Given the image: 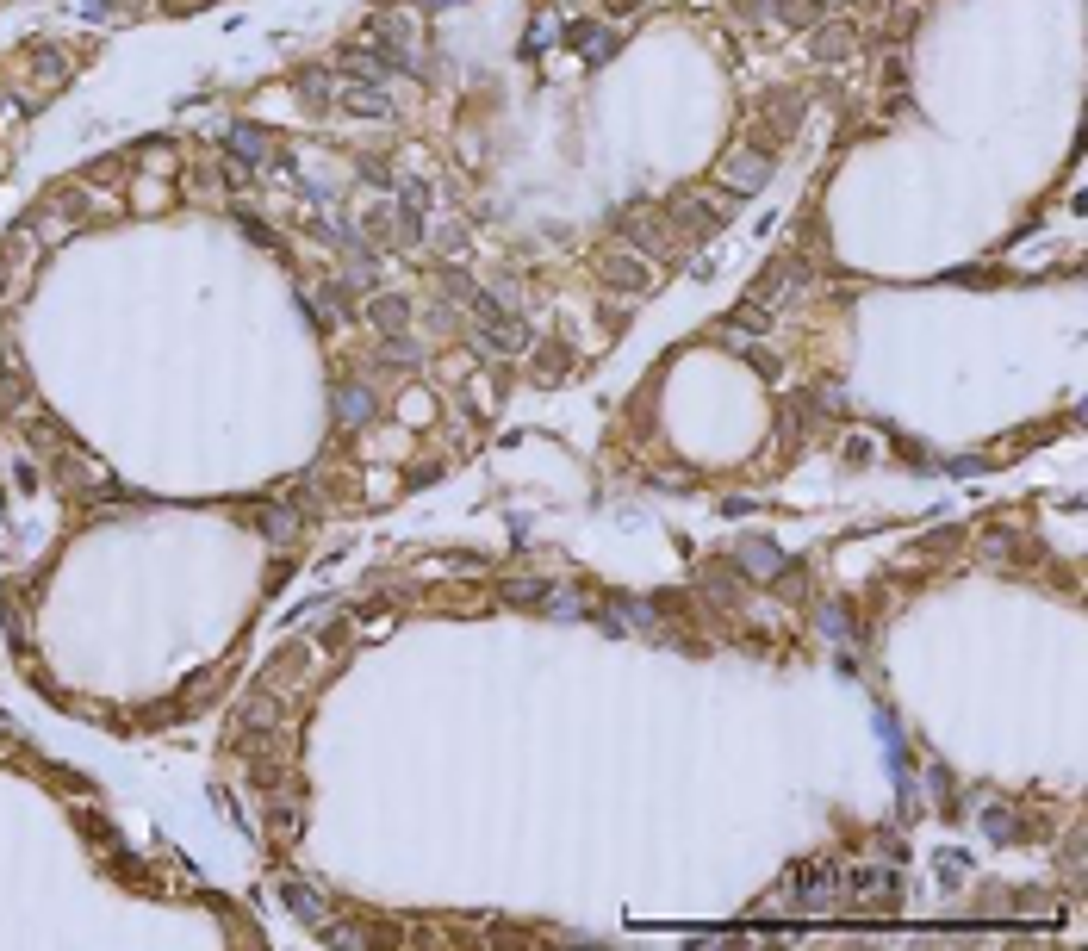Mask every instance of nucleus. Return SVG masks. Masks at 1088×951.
I'll use <instances>...</instances> for the list:
<instances>
[{
	"label": "nucleus",
	"instance_id": "11",
	"mask_svg": "<svg viewBox=\"0 0 1088 951\" xmlns=\"http://www.w3.org/2000/svg\"><path fill=\"white\" fill-rule=\"evenodd\" d=\"M983 827H989V840H1020V815L1014 809H983Z\"/></svg>",
	"mask_w": 1088,
	"mask_h": 951
},
{
	"label": "nucleus",
	"instance_id": "9",
	"mask_svg": "<svg viewBox=\"0 0 1088 951\" xmlns=\"http://www.w3.org/2000/svg\"><path fill=\"white\" fill-rule=\"evenodd\" d=\"M293 88H299V94H311L318 106H324V100H336V81H330L324 69H299V75H293Z\"/></svg>",
	"mask_w": 1088,
	"mask_h": 951
},
{
	"label": "nucleus",
	"instance_id": "13",
	"mask_svg": "<svg viewBox=\"0 0 1088 951\" xmlns=\"http://www.w3.org/2000/svg\"><path fill=\"white\" fill-rule=\"evenodd\" d=\"M262 535L286 541V535H293V516H286V510H262Z\"/></svg>",
	"mask_w": 1088,
	"mask_h": 951
},
{
	"label": "nucleus",
	"instance_id": "2",
	"mask_svg": "<svg viewBox=\"0 0 1088 951\" xmlns=\"http://www.w3.org/2000/svg\"><path fill=\"white\" fill-rule=\"evenodd\" d=\"M597 280H604L610 293H647V286L660 280V274L647 268V255H641V249H635V255L622 249V255H604V262H597Z\"/></svg>",
	"mask_w": 1088,
	"mask_h": 951
},
{
	"label": "nucleus",
	"instance_id": "12",
	"mask_svg": "<svg viewBox=\"0 0 1088 951\" xmlns=\"http://www.w3.org/2000/svg\"><path fill=\"white\" fill-rule=\"evenodd\" d=\"M442 293H454V299L467 305V299L479 293V286H473V274H467V268H442Z\"/></svg>",
	"mask_w": 1088,
	"mask_h": 951
},
{
	"label": "nucleus",
	"instance_id": "8",
	"mask_svg": "<svg viewBox=\"0 0 1088 951\" xmlns=\"http://www.w3.org/2000/svg\"><path fill=\"white\" fill-rule=\"evenodd\" d=\"M572 44H579V56L604 63V56L616 50V32H597V25H572Z\"/></svg>",
	"mask_w": 1088,
	"mask_h": 951
},
{
	"label": "nucleus",
	"instance_id": "5",
	"mask_svg": "<svg viewBox=\"0 0 1088 951\" xmlns=\"http://www.w3.org/2000/svg\"><path fill=\"white\" fill-rule=\"evenodd\" d=\"M336 417L349 423V429H367V423L380 417V405H374V392H367V386H342L336 392Z\"/></svg>",
	"mask_w": 1088,
	"mask_h": 951
},
{
	"label": "nucleus",
	"instance_id": "3",
	"mask_svg": "<svg viewBox=\"0 0 1088 951\" xmlns=\"http://www.w3.org/2000/svg\"><path fill=\"white\" fill-rule=\"evenodd\" d=\"M753 19H778L784 32H809V25L821 19V0H771V7L759 0V7H753Z\"/></svg>",
	"mask_w": 1088,
	"mask_h": 951
},
{
	"label": "nucleus",
	"instance_id": "4",
	"mask_svg": "<svg viewBox=\"0 0 1088 951\" xmlns=\"http://www.w3.org/2000/svg\"><path fill=\"white\" fill-rule=\"evenodd\" d=\"M367 324H374L380 336L405 330V324H411V299H405V293H374V299H367Z\"/></svg>",
	"mask_w": 1088,
	"mask_h": 951
},
{
	"label": "nucleus",
	"instance_id": "6",
	"mask_svg": "<svg viewBox=\"0 0 1088 951\" xmlns=\"http://www.w3.org/2000/svg\"><path fill=\"white\" fill-rule=\"evenodd\" d=\"M262 156H268V131H262V125H237V131H231V162H249V168H255Z\"/></svg>",
	"mask_w": 1088,
	"mask_h": 951
},
{
	"label": "nucleus",
	"instance_id": "7",
	"mask_svg": "<svg viewBox=\"0 0 1088 951\" xmlns=\"http://www.w3.org/2000/svg\"><path fill=\"white\" fill-rule=\"evenodd\" d=\"M740 566H753L759 579H771V572H784V554L771 541H747V547H740Z\"/></svg>",
	"mask_w": 1088,
	"mask_h": 951
},
{
	"label": "nucleus",
	"instance_id": "10",
	"mask_svg": "<svg viewBox=\"0 0 1088 951\" xmlns=\"http://www.w3.org/2000/svg\"><path fill=\"white\" fill-rule=\"evenodd\" d=\"M846 50H852V25H827V32L815 38V56H827V63L846 56Z\"/></svg>",
	"mask_w": 1088,
	"mask_h": 951
},
{
	"label": "nucleus",
	"instance_id": "1",
	"mask_svg": "<svg viewBox=\"0 0 1088 951\" xmlns=\"http://www.w3.org/2000/svg\"><path fill=\"white\" fill-rule=\"evenodd\" d=\"M771 168H778V162H771V150H728L722 162H715V187L734 193V199L740 193H759L771 181Z\"/></svg>",
	"mask_w": 1088,
	"mask_h": 951
}]
</instances>
